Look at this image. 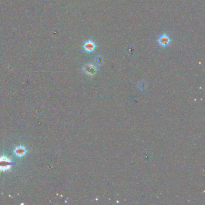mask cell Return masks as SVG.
I'll use <instances>...</instances> for the list:
<instances>
[{
    "label": "cell",
    "mask_w": 205,
    "mask_h": 205,
    "mask_svg": "<svg viewBox=\"0 0 205 205\" xmlns=\"http://www.w3.org/2000/svg\"><path fill=\"white\" fill-rule=\"evenodd\" d=\"M158 42L161 46L163 47H166L170 44L171 39L168 35L166 34H163L161 35V36L159 37L158 39Z\"/></svg>",
    "instance_id": "cell-2"
},
{
    "label": "cell",
    "mask_w": 205,
    "mask_h": 205,
    "mask_svg": "<svg viewBox=\"0 0 205 205\" xmlns=\"http://www.w3.org/2000/svg\"><path fill=\"white\" fill-rule=\"evenodd\" d=\"M104 58L102 55H97L95 59V63L97 65H101L102 64Z\"/></svg>",
    "instance_id": "cell-6"
},
{
    "label": "cell",
    "mask_w": 205,
    "mask_h": 205,
    "mask_svg": "<svg viewBox=\"0 0 205 205\" xmlns=\"http://www.w3.org/2000/svg\"><path fill=\"white\" fill-rule=\"evenodd\" d=\"M26 150L24 147H18L16 148V149L15 150V154L18 157H22L25 154Z\"/></svg>",
    "instance_id": "cell-5"
},
{
    "label": "cell",
    "mask_w": 205,
    "mask_h": 205,
    "mask_svg": "<svg viewBox=\"0 0 205 205\" xmlns=\"http://www.w3.org/2000/svg\"><path fill=\"white\" fill-rule=\"evenodd\" d=\"M84 49L88 53L93 52L96 48V45L95 42L92 40H88L84 44Z\"/></svg>",
    "instance_id": "cell-3"
},
{
    "label": "cell",
    "mask_w": 205,
    "mask_h": 205,
    "mask_svg": "<svg viewBox=\"0 0 205 205\" xmlns=\"http://www.w3.org/2000/svg\"><path fill=\"white\" fill-rule=\"evenodd\" d=\"M13 164L8 158L5 157L0 158V170L3 172L8 170Z\"/></svg>",
    "instance_id": "cell-1"
},
{
    "label": "cell",
    "mask_w": 205,
    "mask_h": 205,
    "mask_svg": "<svg viewBox=\"0 0 205 205\" xmlns=\"http://www.w3.org/2000/svg\"><path fill=\"white\" fill-rule=\"evenodd\" d=\"M84 71L87 72V74H89V75H94L96 72V67L91 64H89L87 65L86 66L84 67Z\"/></svg>",
    "instance_id": "cell-4"
}]
</instances>
